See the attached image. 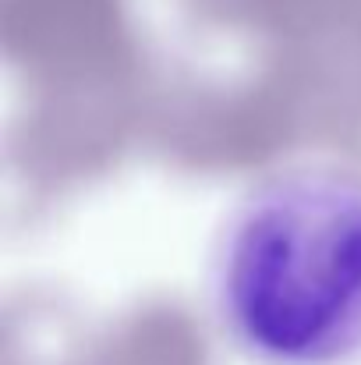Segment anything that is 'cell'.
Here are the masks:
<instances>
[{
	"mask_svg": "<svg viewBox=\"0 0 361 365\" xmlns=\"http://www.w3.org/2000/svg\"><path fill=\"white\" fill-rule=\"evenodd\" d=\"M213 298L255 365L361 359V178L291 170L258 185L220 238Z\"/></svg>",
	"mask_w": 361,
	"mask_h": 365,
	"instance_id": "1",
	"label": "cell"
}]
</instances>
